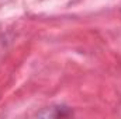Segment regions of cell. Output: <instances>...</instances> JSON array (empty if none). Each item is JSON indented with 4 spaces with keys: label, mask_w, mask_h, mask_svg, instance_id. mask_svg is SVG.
<instances>
[]
</instances>
